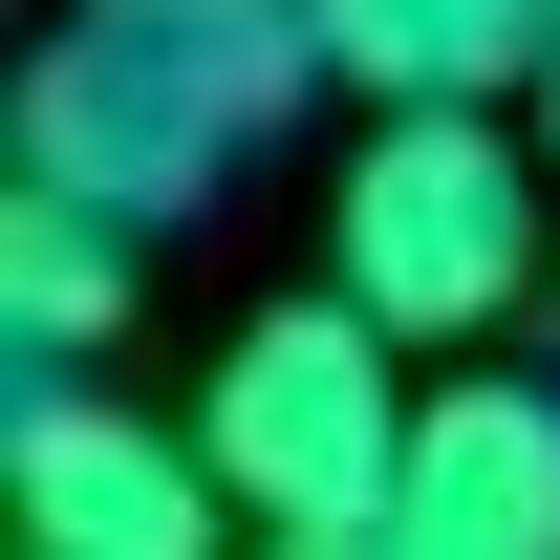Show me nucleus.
<instances>
[{
	"label": "nucleus",
	"mask_w": 560,
	"mask_h": 560,
	"mask_svg": "<svg viewBox=\"0 0 560 560\" xmlns=\"http://www.w3.org/2000/svg\"><path fill=\"white\" fill-rule=\"evenodd\" d=\"M388 539L410 560H560V388H431Z\"/></svg>",
	"instance_id": "39448f33"
},
{
	"label": "nucleus",
	"mask_w": 560,
	"mask_h": 560,
	"mask_svg": "<svg viewBox=\"0 0 560 560\" xmlns=\"http://www.w3.org/2000/svg\"><path fill=\"white\" fill-rule=\"evenodd\" d=\"M0 495H22V560H215V517H237L195 431L108 410V388H22Z\"/></svg>",
	"instance_id": "20e7f679"
},
{
	"label": "nucleus",
	"mask_w": 560,
	"mask_h": 560,
	"mask_svg": "<svg viewBox=\"0 0 560 560\" xmlns=\"http://www.w3.org/2000/svg\"><path fill=\"white\" fill-rule=\"evenodd\" d=\"M0 324H22V366L44 346H108L130 324V215H86V195H0Z\"/></svg>",
	"instance_id": "0eeeda50"
},
{
	"label": "nucleus",
	"mask_w": 560,
	"mask_h": 560,
	"mask_svg": "<svg viewBox=\"0 0 560 560\" xmlns=\"http://www.w3.org/2000/svg\"><path fill=\"white\" fill-rule=\"evenodd\" d=\"M324 86V0H66L22 44V195H86V215H195L237 195Z\"/></svg>",
	"instance_id": "f257e3e1"
},
{
	"label": "nucleus",
	"mask_w": 560,
	"mask_h": 560,
	"mask_svg": "<svg viewBox=\"0 0 560 560\" xmlns=\"http://www.w3.org/2000/svg\"><path fill=\"white\" fill-rule=\"evenodd\" d=\"M410 431L431 388H388V324L366 302H259L237 346H215V495H237V539H346V517H388L410 495Z\"/></svg>",
	"instance_id": "f03ea898"
},
{
	"label": "nucleus",
	"mask_w": 560,
	"mask_h": 560,
	"mask_svg": "<svg viewBox=\"0 0 560 560\" xmlns=\"http://www.w3.org/2000/svg\"><path fill=\"white\" fill-rule=\"evenodd\" d=\"M539 130H560V86H539Z\"/></svg>",
	"instance_id": "1a4fd4ad"
},
{
	"label": "nucleus",
	"mask_w": 560,
	"mask_h": 560,
	"mask_svg": "<svg viewBox=\"0 0 560 560\" xmlns=\"http://www.w3.org/2000/svg\"><path fill=\"white\" fill-rule=\"evenodd\" d=\"M259 560H410V539H388V517H346V539H259Z\"/></svg>",
	"instance_id": "6e6552de"
},
{
	"label": "nucleus",
	"mask_w": 560,
	"mask_h": 560,
	"mask_svg": "<svg viewBox=\"0 0 560 560\" xmlns=\"http://www.w3.org/2000/svg\"><path fill=\"white\" fill-rule=\"evenodd\" d=\"M324 86H366V108H517V86H560V0H324Z\"/></svg>",
	"instance_id": "423d86ee"
},
{
	"label": "nucleus",
	"mask_w": 560,
	"mask_h": 560,
	"mask_svg": "<svg viewBox=\"0 0 560 560\" xmlns=\"http://www.w3.org/2000/svg\"><path fill=\"white\" fill-rule=\"evenodd\" d=\"M539 151L495 130V108H388V130L346 151V215H324V259H346V302L388 324V346H475V324H517L539 302Z\"/></svg>",
	"instance_id": "7ed1b4c3"
}]
</instances>
